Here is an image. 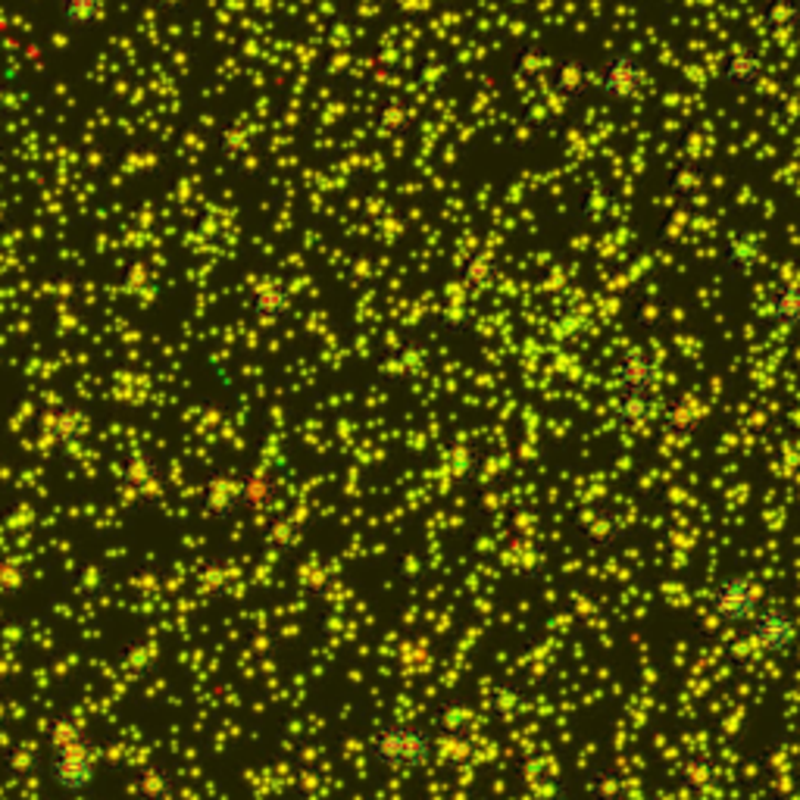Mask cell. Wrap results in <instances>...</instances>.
I'll return each instance as SVG.
<instances>
[{
  "label": "cell",
  "mask_w": 800,
  "mask_h": 800,
  "mask_svg": "<svg viewBox=\"0 0 800 800\" xmlns=\"http://www.w3.org/2000/svg\"><path fill=\"white\" fill-rule=\"evenodd\" d=\"M51 782L70 794V798H82L97 779V754H94L92 738L85 735V728L75 719H60L51 728Z\"/></svg>",
  "instance_id": "6da1fadb"
},
{
  "label": "cell",
  "mask_w": 800,
  "mask_h": 800,
  "mask_svg": "<svg viewBox=\"0 0 800 800\" xmlns=\"http://www.w3.org/2000/svg\"><path fill=\"white\" fill-rule=\"evenodd\" d=\"M369 757L382 769H425L435 757V741L422 726H382L369 741Z\"/></svg>",
  "instance_id": "7a4b0ae2"
},
{
  "label": "cell",
  "mask_w": 800,
  "mask_h": 800,
  "mask_svg": "<svg viewBox=\"0 0 800 800\" xmlns=\"http://www.w3.org/2000/svg\"><path fill=\"white\" fill-rule=\"evenodd\" d=\"M709 610L726 625H750L764 610V598L750 576H726L709 591Z\"/></svg>",
  "instance_id": "3957f363"
},
{
  "label": "cell",
  "mask_w": 800,
  "mask_h": 800,
  "mask_svg": "<svg viewBox=\"0 0 800 800\" xmlns=\"http://www.w3.org/2000/svg\"><path fill=\"white\" fill-rule=\"evenodd\" d=\"M754 644L766 654H785L798 641V619L791 617L785 607H764L757 619L747 625Z\"/></svg>",
  "instance_id": "277c9868"
},
{
  "label": "cell",
  "mask_w": 800,
  "mask_h": 800,
  "mask_svg": "<svg viewBox=\"0 0 800 800\" xmlns=\"http://www.w3.org/2000/svg\"><path fill=\"white\" fill-rule=\"evenodd\" d=\"M641 78H644V75H641V63H638L629 51L610 56V60L603 63V70L594 75L600 92L607 94V97H613V101H632V97H638Z\"/></svg>",
  "instance_id": "5b68a950"
},
{
  "label": "cell",
  "mask_w": 800,
  "mask_h": 800,
  "mask_svg": "<svg viewBox=\"0 0 800 800\" xmlns=\"http://www.w3.org/2000/svg\"><path fill=\"white\" fill-rule=\"evenodd\" d=\"M656 382V360L644 347H629L619 364V394H635L644 398L651 394Z\"/></svg>",
  "instance_id": "8992f818"
},
{
  "label": "cell",
  "mask_w": 800,
  "mask_h": 800,
  "mask_svg": "<svg viewBox=\"0 0 800 800\" xmlns=\"http://www.w3.org/2000/svg\"><path fill=\"white\" fill-rule=\"evenodd\" d=\"M764 73V63H760V56L757 54H741V56H731L726 63V70H723V78H726L728 85H738V88H754L757 85V78Z\"/></svg>",
  "instance_id": "52a82bcc"
},
{
  "label": "cell",
  "mask_w": 800,
  "mask_h": 800,
  "mask_svg": "<svg viewBox=\"0 0 800 800\" xmlns=\"http://www.w3.org/2000/svg\"><path fill=\"white\" fill-rule=\"evenodd\" d=\"M769 316L779 323V326L794 328L800 326V288L798 285H788L782 292H776L769 297Z\"/></svg>",
  "instance_id": "ba28073f"
},
{
  "label": "cell",
  "mask_w": 800,
  "mask_h": 800,
  "mask_svg": "<svg viewBox=\"0 0 800 800\" xmlns=\"http://www.w3.org/2000/svg\"><path fill=\"white\" fill-rule=\"evenodd\" d=\"M651 407H654L651 394H644V398H635V394H619L617 419L622 422V425H638V422H644V419H648Z\"/></svg>",
  "instance_id": "9c48e42d"
},
{
  "label": "cell",
  "mask_w": 800,
  "mask_h": 800,
  "mask_svg": "<svg viewBox=\"0 0 800 800\" xmlns=\"http://www.w3.org/2000/svg\"><path fill=\"white\" fill-rule=\"evenodd\" d=\"M494 270H497V266H494L492 256L478 254V256H473L470 263H466V270H463V278H466V285H473V288H482V285H488V282H492Z\"/></svg>",
  "instance_id": "30bf717a"
},
{
  "label": "cell",
  "mask_w": 800,
  "mask_h": 800,
  "mask_svg": "<svg viewBox=\"0 0 800 800\" xmlns=\"http://www.w3.org/2000/svg\"><path fill=\"white\" fill-rule=\"evenodd\" d=\"M560 85L566 92H572V85H582V70L579 66H569L564 75H560Z\"/></svg>",
  "instance_id": "8fae6325"
},
{
  "label": "cell",
  "mask_w": 800,
  "mask_h": 800,
  "mask_svg": "<svg viewBox=\"0 0 800 800\" xmlns=\"http://www.w3.org/2000/svg\"><path fill=\"white\" fill-rule=\"evenodd\" d=\"M3 582H7V566L0 560V591H3Z\"/></svg>",
  "instance_id": "7c38bea8"
}]
</instances>
